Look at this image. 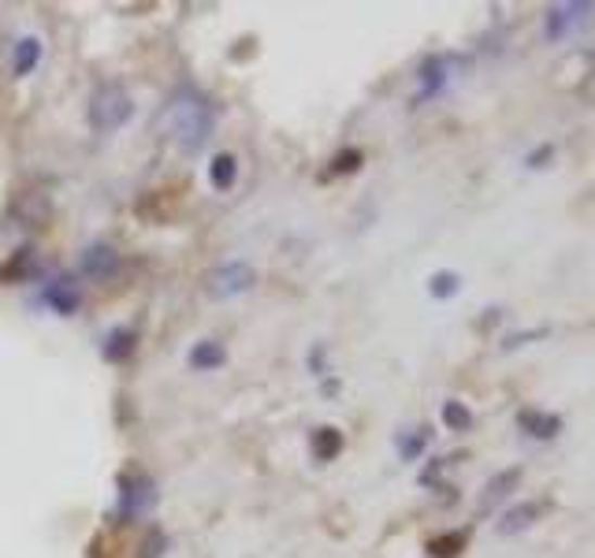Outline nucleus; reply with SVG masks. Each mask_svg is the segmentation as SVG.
<instances>
[{"label":"nucleus","mask_w":595,"mask_h":558,"mask_svg":"<svg viewBox=\"0 0 595 558\" xmlns=\"http://www.w3.org/2000/svg\"><path fill=\"white\" fill-rule=\"evenodd\" d=\"M213 119L216 116H213V109H208V101L194 90H179L175 101L168 104V124L175 135H179L182 150H190V153L213 135Z\"/></svg>","instance_id":"f257e3e1"},{"label":"nucleus","mask_w":595,"mask_h":558,"mask_svg":"<svg viewBox=\"0 0 595 558\" xmlns=\"http://www.w3.org/2000/svg\"><path fill=\"white\" fill-rule=\"evenodd\" d=\"M130 93L124 90L119 83H109V86H101L98 93H93V101H90V124L93 130H116V127H124L127 119H130Z\"/></svg>","instance_id":"f03ea898"},{"label":"nucleus","mask_w":595,"mask_h":558,"mask_svg":"<svg viewBox=\"0 0 595 558\" xmlns=\"http://www.w3.org/2000/svg\"><path fill=\"white\" fill-rule=\"evenodd\" d=\"M253 283H257V272L246 261H227L205 276V294L208 299H235V294H246Z\"/></svg>","instance_id":"7ed1b4c3"},{"label":"nucleus","mask_w":595,"mask_h":558,"mask_svg":"<svg viewBox=\"0 0 595 558\" xmlns=\"http://www.w3.org/2000/svg\"><path fill=\"white\" fill-rule=\"evenodd\" d=\"M156 507V487L149 477L142 473H130L119 481V518L124 521H135V518H145L149 510Z\"/></svg>","instance_id":"20e7f679"},{"label":"nucleus","mask_w":595,"mask_h":558,"mask_svg":"<svg viewBox=\"0 0 595 558\" xmlns=\"http://www.w3.org/2000/svg\"><path fill=\"white\" fill-rule=\"evenodd\" d=\"M78 265H83V272L90 276V279H109V276H116L119 257H116V250H112L109 242H93Z\"/></svg>","instance_id":"39448f33"},{"label":"nucleus","mask_w":595,"mask_h":558,"mask_svg":"<svg viewBox=\"0 0 595 558\" xmlns=\"http://www.w3.org/2000/svg\"><path fill=\"white\" fill-rule=\"evenodd\" d=\"M584 15H592V4H566V8H550L547 15V34L550 38H562V34L577 30L584 23Z\"/></svg>","instance_id":"423d86ee"},{"label":"nucleus","mask_w":595,"mask_h":558,"mask_svg":"<svg viewBox=\"0 0 595 558\" xmlns=\"http://www.w3.org/2000/svg\"><path fill=\"white\" fill-rule=\"evenodd\" d=\"M38 60H41V41H38V38H23L20 46H15V56H12V72H15V78L30 75L34 67H38Z\"/></svg>","instance_id":"0eeeda50"},{"label":"nucleus","mask_w":595,"mask_h":558,"mask_svg":"<svg viewBox=\"0 0 595 558\" xmlns=\"http://www.w3.org/2000/svg\"><path fill=\"white\" fill-rule=\"evenodd\" d=\"M208 179H213V187L220 190H231L235 187V179H239V161H235L231 153H220V156H213V168H208Z\"/></svg>","instance_id":"6e6552de"},{"label":"nucleus","mask_w":595,"mask_h":558,"mask_svg":"<svg viewBox=\"0 0 595 558\" xmlns=\"http://www.w3.org/2000/svg\"><path fill=\"white\" fill-rule=\"evenodd\" d=\"M46 302L52 305L56 313H75L78 309V287H72L67 279H56V283H49V291H46Z\"/></svg>","instance_id":"1a4fd4ad"},{"label":"nucleus","mask_w":595,"mask_h":558,"mask_svg":"<svg viewBox=\"0 0 595 558\" xmlns=\"http://www.w3.org/2000/svg\"><path fill=\"white\" fill-rule=\"evenodd\" d=\"M135 343H138V335L130 328H116L109 339H104V357L109 362H127L130 351H135Z\"/></svg>","instance_id":"9d476101"},{"label":"nucleus","mask_w":595,"mask_h":558,"mask_svg":"<svg viewBox=\"0 0 595 558\" xmlns=\"http://www.w3.org/2000/svg\"><path fill=\"white\" fill-rule=\"evenodd\" d=\"M224 346L220 343H198L194 351H190V365L194 369H216V365H224Z\"/></svg>","instance_id":"9b49d317"},{"label":"nucleus","mask_w":595,"mask_h":558,"mask_svg":"<svg viewBox=\"0 0 595 558\" xmlns=\"http://www.w3.org/2000/svg\"><path fill=\"white\" fill-rule=\"evenodd\" d=\"M339 447H343V435H339L336 429H320V432H317V440H313V455H317L320 461L336 458V455H339Z\"/></svg>","instance_id":"f8f14e48"},{"label":"nucleus","mask_w":595,"mask_h":558,"mask_svg":"<svg viewBox=\"0 0 595 558\" xmlns=\"http://www.w3.org/2000/svg\"><path fill=\"white\" fill-rule=\"evenodd\" d=\"M30 265H34V254H30V250H23V254H15L12 261H8L4 268H0V283H8V279H15V276L26 279V276H30Z\"/></svg>","instance_id":"ddd939ff"},{"label":"nucleus","mask_w":595,"mask_h":558,"mask_svg":"<svg viewBox=\"0 0 595 558\" xmlns=\"http://www.w3.org/2000/svg\"><path fill=\"white\" fill-rule=\"evenodd\" d=\"M443 421L451 424V429H469V414L461 403H446L443 406Z\"/></svg>","instance_id":"4468645a"},{"label":"nucleus","mask_w":595,"mask_h":558,"mask_svg":"<svg viewBox=\"0 0 595 558\" xmlns=\"http://www.w3.org/2000/svg\"><path fill=\"white\" fill-rule=\"evenodd\" d=\"M161 547H164V533H161V529H149L142 558H161Z\"/></svg>","instance_id":"2eb2a0df"},{"label":"nucleus","mask_w":595,"mask_h":558,"mask_svg":"<svg viewBox=\"0 0 595 558\" xmlns=\"http://www.w3.org/2000/svg\"><path fill=\"white\" fill-rule=\"evenodd\" d=\"M454 283H458L454 276H440V279H432V291H435V294H451V291H454Z\"/></svg>","instance_id":"dca6fc26"}]
</instances>
